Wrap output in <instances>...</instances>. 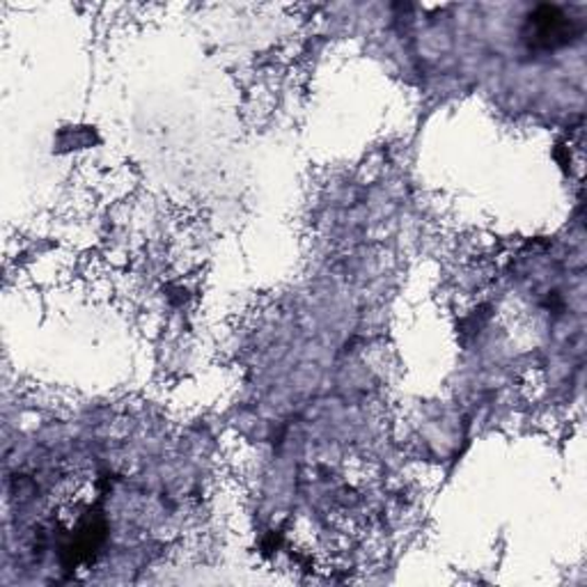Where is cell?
Instances as JSON below:
<instances>
[{
  "label": "cell",
  "mask_w": 587,
  "mask_h": 587,
  "mask_svg": "<svg viewBox=\"0 0 587 587\" xmlns=\"http://www.w3.org/2000/svg\"><path fill=\"white\" fill-rule=\"evenodd\" d=\"M530 26H532L530 41L535 47L544 49L562 47V44H567L578 33L574 19L562 14L558 8H539L530 16Z\"/></svg>",
  "instance_id": "1"
}]
</instances>
